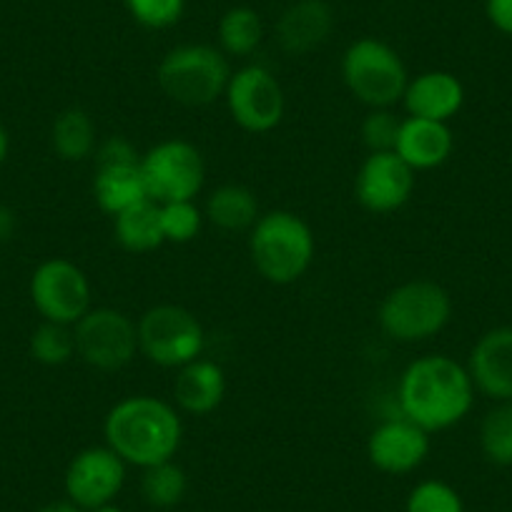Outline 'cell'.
Wrapping results in <instances>:
<instances>
[{
  "instance_id": "cell-1",
  "label": "cell",
  "mask_w": 512,
  "mask_h": 512,
  "mask_svg": "<svg viewBox=\"0 0 512 512\" xmlns=\"http://www.w3.org/2000/svg\"><path fill=\"white\" fill-rule=\"evenodd\" d=\"M475 392L467 364L450 354H425L400 374L397 405L402 417L432 435L460 425L475 405Z\"/></svg>"
},
{
  "instance_id": "cell-7",
  "label": "cell",
  "mask_w": 512,
  "mask_h": 512,
  "mask_svg": "<svg viewBox=\"0 0 512 512\" xmlns=\"http://www.w3.org/2000/svg\"><path fill=\"white\" fill-rule=\"evenodd\" d=\"M139 354L164 369H179L204 354L206 332L191 309L181 304H156L136 322Z\"/></svg>"
},
{
  "instance_id": "cell-17",
  "label": "cell",
  "mask_w": 512,
  "mask_h": 512,
  "mask_svg": "<svg viewBox=\"0 0 512 512\" xmlns=\"http://www.w3.org/2000/svg\"><path fill=\"white\" fill-rule=\"evenodd\" d=\"M465 103V86L450 71H425L410 78L402 96L407 116L450 123Z\"/></svg>"
},
{
  "instance_id": "cell-21",
  "label": "cell",
  "mask_w": 512,
  "mask_h": 512,
  "mask_svg": "<svg viewBox=\"0 0 512 512\" xmlns=\"http://www.w3.org/2000/svg\"><path fill=\"white\" fill-rule=\"evenodd\" d=\"M262 209L254 191L244 184H221L209 194L204 204V219L221 231H251Z\"/></svg>"
},
{
  "instance_id": "cell-23",
  "label": "cell",
  "mask_w": 512,
  "mask_h": 512,
  "mask_svg": "<svg viewBox=\"0 0 512 512\" xmlns=\"http://www.w3.org/2000/svg\"><path fill=\"white\" fill-rule=\"evenodd\" d=\"M51 146L56 156L68 164H78L96 154L98 131L91 113L71 106L56 116L51 126Z\"/></svg>"
},
{
  "instance_id": "cell-12",
  "label": "cell",
  "mask_w": 512,
  "mask_h": 512,
  "mask_svg": "<svg viewBox=\"0 0 512 512\" xmlns=\"http://www.w3.org/2000/svg\"><path fill=\"white\" fill-rule=\"evenodd\" d=\"M128 465L108 445H93L71 457L63 475L66 497L81 510L111 505L126 485Z\"/></svg>"
},
{
  "instance_id": "cell-5",
  "label": "cell",
  "mask_w": 512,
  "mask_h": 512,
  "mask_svg": "<svg viewBox=\"0 0 512 512\" xmlns=\"http://www.w3.org/2000/svg\"><path fill=\"white\" fill-rule=\"evenodd\" d=\"M452 319V297L432 279H410L397 284L382 299L377 322L382 332L402 344L427 342L437 337Z\"/></svg>"
},
{
  "instance_id": "cell-3",
  "label": "cell",
  "mask_w": 512,
  "mask_h": 512,
  "mask_svg": "<svg viewBox=\"0 0 512 512\" xmlns=\"http://www.w3.org/2000/svg\"><path fill=\"white\" fill-rule=\"evenodd\" d=\"M249 254L256 272L277 287L299 282L317 254V239L307 221L287 209L259 216L249 231Z\"/></svg>"
},
{
  "instance_id": "cell-31",
  "label": "cell",
  "mask_w": 512,
  "mask_h": 512,
  "mask_svg": "<svg viewBox=\"0 0 512 512\" xmlns=\"http://www.w3.org/2000/svg\"><path fill=\"white\" fill-rule=\"evenodd\" d=\"M402 118L397 116L392 108H369L364 116L362 128V144L367 146L369 154H379V151H395L397 136H400Z\"/></svg>"
},
{
  "instance_id": "cell-37",
  "label": "cell",
  "mask_w": 512,
  "mask_h": 512,
  "mask_svg": "<svg viewBox=\"0 0 512 512\" xmlns=\"http://www.w3.org/2000/svg\"><path fill=\"white\" fill-rule=\"evenodd\" d=\"M91 512H126V510H121V507L116 505V502H111V505H103V507H96V510H91Z\"/></svg>"
},
{
  "instance_id": "cell-2",
  "label": "cell",
  "mask_w": 512,
  "mask_h": 512,
  "mask_svg": "<svg viewBox=\"0 0 512 512\" xmlns=\"http://www.w3.org/2000/svg\"><path fill=\"white\" fill-rule=\"evenodd\" d=\"M103 440L128 467H154L174 460L184 440V422L174 402L131 395L108 410Z\"/></svg>"
},
{
  "instance_id": "cell-25",
  "label": "cell",
  "mask_w": 512,
  "mask_h": 512,
  "mask_svg": "<svg viewBox=\"0 0 512 512\" xmlns=\"http://www.w3.org/2000/svg\"><path fill=\"white\" fill-rule=\"evenodd\" d=\"M141 495H144L146 505L156 507V510H171L179 505L189 490V480H186L184 467L176 465L174 460L159 462L154 467L141 470Z\"/></svg>"
},
{
  "instance_id": "cell-22",
  "label": "cell",
  "mask_w": 512,
  "mask_h": 512,
  "mask_svg": "<svg viewBox=\"0 0 512 512\" xmlns=\"http://www.w3.org/2000/svg\"><path fill=\"white\" fill-rule=\"evenodd\" d=\"M113 239L118 246L131 254H149L164 246V231H161L159 204L151 199L131 206L113 216Z\"/></svg>"
},
{
  "instance_id": "cell-16",
  "label": "cell",
  "mask_w": 512,
  "mask_h": 512,
  "mask_svg": "<svg viewBox=\"0 0 512 512\" xmlns=\"http://www.w3.org/2000/svg\"><path fill=\"white\" fill-rule=\"evenodd\" d=\"M334 31V11L327 0H294L274 26L279 48L287 56H307L329 41Z\"/></svg>"
},
{
  "instance_id": "cell-32",
  "label": "cell",
  "mask_w": 512,
  "mask_h": 512,
  "mask_svg": "<svg viewBox=\"0 0 512 512\" xmlns=\"http://www.w3.org/2000/svg\"><path fill=\"white\" fill-rule=\"evenodd\" d=\"M93 159H96V166H126L139 164L141 154L126 136H108L98 141Z\"/></svg>"
},
{
  "instance_id": "cell-28",
  "label": "cell",
  "mask_w": 512,
  "mask_h": 512,
  "mask_svg": "<svg viewBox=\"0 0 512 512\" xmlns=\"http://www.w3.org/2000/svg\"><path fill=\"white\" fill-rule=\"evenodd\" d=\"M161 231H164L166 244H189L199 236L204 226V209L196 206V201H171L159 204Z\"/></svg>"
},
{
  "instance_id": "cell-35",
  "label": "cell",
  "mask_w": 512,
  "mask_h": 512,
  "mask_svg": "<svg viewBox=\"0 0 512 512\" xmlns=\"http://www.w3.org/2000/svg\"><path fill=\"white\" fill-rule=\"evenodd\" d=\"M38 512H86V510H81V507L78 505H73L71 500H56V502H48L46 507H41V510Z\"/></svg>"
},
{
  "instance_id": "cell-26",
  "label": "cell",
  "mask_w": 512,
  "mask_h": 512,
  "mask_svg": "<svg viewBox=\"0 0 512 512\" xmlns=\"http://www.w3.org/2000/svg\"><path fill=\"white\" fill-rule=\"evenodd\" d=\"M480 450L492 465L512 467V402H497L482 417Z\"/></svg>"
},
{
  "instance_id": "cell-24",
  "label": "cell",
  "mask_w": 512,
  "mask_h": 512,
  "mask_svg": "<svg viewBox=\"0 0 512 512\" xmlns=\"http://www.w3.org/2000/svg\"><path fill=\"white\" fill-rule=\"evenodd\" d=\"M219 48L226 58H249L264 41V21L251 6H234L219 18L216 26Z\"/></svg>"
},
{
  "instance_id": "cell-18",
  "label": "cell",
  "mask_w": 512,
  "mask_h": 512,
  "mask_svg": "<svg viewBox=\"0 0 512 512\" xmlns=\"http://www.w3.org/2000/svg\"><path fill=\"white\" fill-rule=\"evenodd\" d=\"M455 149L452 128L442 121L407 116L402 118L400 136H397L395 154L410 166L412 171H432L445 164Z\"/></svg>"
},
{
  "instance_id": "cell-36",
  "label": "cell",
  "mask_w": 512,
  "mask_h": 512,
  "mask_svg": "<svg viewBox=\"0 0 512 512\" xmlns=\"http://www.w3.org/2000/svg\"><path fill=\"white\" fill-rule=\"evenodd\" d=\"M8 151H11V136L3 126H0V164L8 159Z\"/></svg>"
},
{
  "instance_id": "cell-8",
  "label": "cell",
  "mask_w": 512,
  "mask_h": 512,
  "mask_svg": "<svg viewBox=\"0 0 512 512\" xmlns=\"http://www.w3.org/2000/svg\"><path fill=\"white\" fill-rule=\"evenodd\" d=\"M146 191L156 204L196 201L206 181V161L186 139H166L141 156Z\"/></svg>"
},
{
  "instance_id": "cell-11",
  "label": "cell",
  "mask_w": 512,
  "mask_h": 512,
  "mask_svg": "<svg viewBox=\"0 0 512 512\" xmlns=\"http://www.w3.org/2000/svg\"><path fill=\"white\" fill-rule=\"evenodd\" d=\"M31 302L46 322L73 327L91 309L88 274L71 259H46L31 277Z\"/></svg>"
},
{
  "instance_id": "cell-6",
  "label": "cell",
  "mask_w": 512,
  "mask_h": 512,
  "mask_svg": "<svg viewBox=\"0 0 512 512\" xmlns=\"http://www.w3.org/2000/svg\"><path fill=\"white\" fill-rule=\"evenodd\" d=\"M347 91L367 108H395L402 103L410 71L390 43L364 36L347 46L342 56Z\"/></svg>"
},
{
  "instance_id": "cell-13",
  "label": "cell",
  "mask_w": 512,
  "mask_h": 512,
  "mask_svg": "<svg viewBox=\"0 0 512 512\" xmlns=\"http://www.w3.org/2000/svg\"><path fill=\"white\" fill-rule=\"evenodd\" d=\"M417 176L395 151L369 154L354 179V196L369 214L400 211L415 194Z\"/></svg>"
},
{
  "instance_id": "cell-20",
  "label": "cell",
  "mask_w": 512,
  "mask_h": 512,
  "mask_svg": "<svg viewBox=\"0 0 512 512\" xmlns=\"http://www.w3.org/2000/svg\"><path fill=\"white\" fill-rule=\"evenodd\" d=\"M93 199H96L98 209L108 216L121 214V211L149 199L141 161L126 166H96Z\"/></svg>"
},
{
  "instance_id": "cell-29",
  "label": "cell",
  "mask_w": 512,
  "mask_h": 512,
  "mask_svg": "<svg viewBox=\"0 0 512 512\" xmlns=\"http://www.w3.org/2000/svg\"><path fill=\"white\" fill-rule=\"evenodd\" d=\"M405 512H465V502L450 482L422 480L407 495Z\"/></svg>"
},
{
  "instance_id": "cell-33",
  "label": "cell",
  "mask_w": 512,
  "mask_h": 512,
  "mask_svg": "<svg viewBox=\"0 0 512 512\" xmlns=\"http://www.w3.org/2000/svg\"><path fill=\"white\" fill-rule=\"evenodd\" d=\"M485 16L495 31L512 36V0H485Z\"/></svg>"
},
{
  "instance_id": "cell-34",
  "label": "cell",
  "mask_w": 512,
  "mask_h": 512,
  "mask_svg": "<svg viewBox=\"0 0 512 512\" xmlns=\"http://www.w3.org/2000/svg\"><path fill=\"white\" fill-rule=\"evenodd\" d=\"M18 229V214L11 209V206L0 204V244L3 241H11L16 236Z\"/></svg>"
},
{
  "instance_id": "cell-15",
  "label": "cell",
  "mask_w": 512,
  "mask_h": 512,
  "mask_svg": "<svg viewBox=\"0 0 512 512\" xmlns=\"http://www.w3.org/2000/svg\"><path fill=\"white\" fill-rule=\"evenodd\" d=\"M475 390L492 402H512V327L482 334L467 359Z\"/></svg>"
},
{
  "instance_id": "cell-9",
  "label": "cell",
  "mask_w": 512,
  "mask_h": 512,
  "mask_svg": "<svg viewBox=\"0 0 512 512\" xmlns=\"http://www.w3.org/2000/svg\"><path fill=\"white\" fill-rule=\"evenodd\" d=\"M231 121L246 134H269L282 123L287 96L279 78L262 63H249L231 71L224 91Z\"/></svg>"
},
{
  "instance_id": "cell-19",
  "label": "cell",
  "mask_w": 512,
  "mask_h": 512,
  "mask_svg": "<svg viewBox=\"0 0 512 512\" xmlns=\"http://www.w3.org/2000/svg\"><path fill=\"white\" fill-rule=\"evenodd\" d=\"M174 405L186 415H211L226 397V372L221 364L211 359H194L176 369L174 377Z\"/></svg>"
},
{
  "instance_id": "cell-10",
  "label": "cell",
  "mask_w": 512,
  "mask_h": 512,
  "mask_svg": "<svg viewBox=\"0 0 512 512\" xmlns=\"http://www.w3.org/2000/svg\"><path fill=\"white\" fill-rule=\"evenodd\" d=\"M76 357L98 372H118L139 354V329L126 312L113 307H91L73 324Z\"/></svg>"
},
{
  "instance_id": "cell-30",
  "label": "cell",
  "mask_w": 512,
  "mask_h": 512,
  "mask_svg": "<svg viewBox=\"0 0 512 512\" xmlns=\"http://www.w3.org/2000/svg\"><path fill=\"white\" fill-rule=\"evenodd\" d=\"M123 6L128 16L149 31H166L186 13V0H123Z\"/></svg>"
},
{
  "instance_id": "cell-4",
  "label": "cell",
  "mask_w": 512,
  "mask_h": 512,
  "mask_svg": "<svg viewBox=\"0 0 512 512\" xmlns=\"http://www.w3.org/2000/svg\"><path fill=\"white\" fill-rule=\"evenodd\" d=\"M231 66L221 48L209 43H184L161 58L156 83L179 106L201 108L224 98Z\"/></svg>"
},
{
  "instance_id": "cell-27",
  "label": "cell",
  "mask_w": 512,
  "mask_h": 512,
  "mask_svg": "<svg viewBox=\"0 0 512 512\" xmlns=\"http://www.w3.org/2000/svg\"><path fill=\"white\" fill-rule=\"evenodd\" d=\"M31 357L43 367H63L76 357L73 327L43 319L31 334Z\"/></svg>"
},
{
  "instance_id": "cell-14",
  "label": "cell",
  "mask_w": 512,
  "mask_h": 512,
  "mask_svg": "<svg viewBox=\"0 0 512 512\" xmlns=\"http://www.w3.org/2000/svg\"><path fill=\"white\" fill-rule=\"evenodd\" d=\"M430 455V432L407 417L379 422L367 440V460L384 475H410Z\"/></svg>"
}]
</instances>
